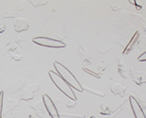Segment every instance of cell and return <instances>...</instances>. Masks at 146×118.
<instances>
[{
	"label": "cell",
	"mask_w": 146,
	"mask_h": 118,
	"mask_svg": "<svg viewBox=\"0 0 146 118\" xmlns=\"http://www.w3.org/2000/svg\"><path fill=\"white\" fill-rule=\"evenodd\" d=\"M143 30H144V31H146V26H144V27H143Z\"/></svg>",
	"instance_id": "26"
},
{
	"label": "cell",
	"mask_w": 146,
	"mask_h": 118,
	"mask_svg": "<svg viewBox=\"0 0 146 118\" xmlns=\"http://www.w3.org/2000/svg\"><path fill=\"white\" fill-rule=\"evenodd\" d=\"M29 28V21L25 19H17L14 24V29L16 32H22L26 31Z\"/></svg>",
	"instance_id": "7"
},
{
	"label": "cell",
	"mask_w": 146,
	"mask_h": 118,
	"mask_svg": "<svg viewBox=\"0 0 146 118\" xmlns=\"http://www.w3.org/2000/svg\"><path fill=\"white\" fill-rule=\"evenodd\" d=\"M67 106H68V107H75V106H76V101H74V100H73L72 102L68 103Z\"/></svg>",
	"instance_id": "22"
},
{
	"label": "cell",
	"mask_w": 146,
	"mask_h": 118,
	"mask_svg": "<svg viewBox=\"0 0 146 118\" xmlns=\"http://www.w3.org/2000/svg\"><path fill=\"white\" fill-rule=\"evenodd\" d=\"M33 42L39 45V46L47 47V48H53V49H61L65 48L66 44L63 41L58 39H54L51 38L47 37H36L33 39Z\"/></svg>",
	"instance_id": "3"
},
{
	"label": "cell",
	"mask_w": 146,
	"mask_h": 118,
	"mask_svg": "<svg viewBox=\"0 0 146 118\" xmlns=\"http://www.w3.org/2000/svg\"><path fill=\"white\" fill-rule=\"evenodd\" d=\"M82 89L87 91V92H89V93H93V94L98 95V96H100V97H104L105 96L104 93L100 92V91H97V90L92 89V88H90V87H88V86H84V87H82Z\"/></svg>",
	"instance_id": "14"
},
{
	"label": "cell",
	"mask_w": 146,
	"mask_h": 118,
	"mask_svg": "<svg viewBox=\"0 0 146 118\" xmlns=\"http://www.w3.org/2000/svg\"><path fill=\"white\" fill-rule=\"evenodd\" d=\"M54 67L56 69V72L61 77V78L66 81V83L70 86L72 89L77 90L78 92H83L82 86L79 83V81L77 80L76 77L71 73L70 71H68L67 68L62 65L61 63H59L58 61L54 62Z\"/></svg>",
	"instance_id": "1"
},
{
	"label": "cell",
	"mask_w": 146,
	"mask_h": 118,
	"mask_svg": "<svg viewBox=\"0 0 146 118\" xmlns=\"http://www.w3.org/2000/svg\"><path fill=\"white\" fill-rule=\"evenodd\" d=\"M15 17V16H14V13L13 12H9L7 15H6V16H4V19H14Z\"/></svg>",
	"instance_id": "21"
},
{
	"label": "cell",
	"mask_w": 146,
	"mask_h": 118,
	"mask_svg": "<svg viewBox=\"0 0 146 118\" xmlns=\"http://www.w3.org/2000/svg\"><path fill=\"white\" fill-rule=\"evenodd\" d=\"M141 107H143V109H144V110L146 111V103H141Z\"/></svg>",
	"instance_id": "25"
},
{
	"label": "cell",
	"mask_w": 146,
	"mask_h": 118,
	"mask_svg": "<svg viewBox=\"0 0 146 118\" xmlns=\"http://www.w3.org/2000/svg\"><path fill=\"white\" fill-rule=\"evenodd\" d=\"M32 108H34L35 113L38 115L39 117H42L45 113V106H44V103H42L41 102H38L36 103L35 105H31Z\"/></svg>",
	"instance_id": "12"
},
{
	"label": "cell",
	"mask_w": 146,
	"mask_h": 118,
	"mask_svg": "<svg viewBox=\"0 0 146 118\" xmlns=\"http://www.w3.org/2000/svg\"><path fill=\"white\" fill-rule=\"evenodd\" d=\"M100 108H102V111H100V113L104 115H111V111L110 110L109 106H107L105 103H102L100 104Z\"/></svg>",
	"instance_id": "15"
},
{
	"label": "cell",
	"mask_w": 146,
	"mask_h": 118,
	"mask_svg": "<svg viewBox=\"0 0 146 118\" xmlns=\"http://www.w3.org/2000/svg\"><path fill=\"white\" fill-rule=\"evenodd\" d=\"M131 78L137 85H143L146 83V72L139 70H132L131 71Z\"/></svg>",
	"instance_id": "6"
},
{
	"label": "cell",
	"mask_w": 146,
	"mask_h": 118,
	"mask_svg": "<svg viewBox=\"0 0 146 118\" xmlns=\"http://www.w3.org/2000/svg\"><path fill=\"white\" fill-rule=\"evenodd\" d=\"M5 29H6V26H5V25H1V26H0V33H2L3 31L5 30Z\"/></svg>",
	"instance_id": "24"
},
{
	"label": "cell",
	"mask_w": 146,
	"mask_h": 118,
	"mask_svg": "<svg viewBox=\"0 0 146 118\" xmlns=\"http://www.w3.org/2000/svg\"><path fill=\"white\" fill-rule=\"evenodd\" d=\"M129 102H130L131 107V111L133 113L135 118H146V115L144 113L143 107L141 106L139 102L137 101L133 96L129 97Z\"/></svg>",
	"instance_id": "5"
},
{
	"label": "cell",
	"mask_w": 146,
	"mask_h": 118,
	"mask_svg": "<svg viewBox=\"0 0 146 118\" xmlns=\"http://www.w3.org/2000/svg\"><path fill=\"white\" fill-rule=\"evenodd\" d=\"M32 6H34L35 7H42L48 4V0H29Z\"/></svg>",
	"instance_id": "13"
},
{
	"label": "cell",
	"mask_w": 146,
	"mask_h": 118,
	"mask_svg": "<svg viewBox=\"0 0 146 118\" xmlns=\"http://www.w3.org/2000/svg\"><path fill=\"white\" fill-rule=\"evenodd\" d=\"M48 75H49V78L51 79L52 83L55 84V86H56V87L60 91L61 93H63L67 97L76 101L77 98L75 96V93H74V92H73L72 88L57 73V72H55L53 71H49Z\"/></svg>",
	"instance_id": "2"
},
{
	"label": "cell",
	"mask_w": 146,
	"mask_h": 118,
	"mask_svg": "<svg viewBox=\"0 0 146 118\" xmlns=\"http://www.w3.org/2000/svg\"><path fill=\"white\" fill-rule=\"evenodd\" d=\"M139 37H140L139 31H136V32L134 33V35L132 36V38L131 39V40L129 41V43H128L125 46L124 51H123V54H128L129 52H131L132 49H133V48L135 47V45H137V43H138Z\"/></svg>",
	"instance_id": "9"
},
{
	"label": "cell",
	"mask_w": 146,
	"mask_h": 118,
	"mask_svg": "<svg viewBox=\"0 0 146 118\" xmlns=\"http://www.w3.org/2000/svg\"><path fill=\"white\" fill-rule=\"evenodd\" d=\"M3 95H4V92L0 93V118L2 116V109H3Z\"/></svg>",
	"instance_id": "17"
},
{
	"label": "cell",
	"mask_w": 146,
	"mask_h": 118,
	"mask_svg": "<svg viewBox=\"0 0 146 118\" xmlns=\"http://www.w3.org/2000/svg\"><path fill=\"white\" fill-rule=\"evenodd\" d=\"M111 9L113 11H120L121 9V7L120 6L115 5V4H112V5H111Z\"/></svg>",
	"instance_id": "19"
},
{
	"label": "cell",
	"mask_w": 146,
	"mask_h": 118,
	"mask_svg": "<svg viewBox=\"0 0 146 118\" xmlns=\"http://www.w3.org/2000/svg\"><path fill=\"white\" fill-rule=\"evenodd\" d=\"M129 1V3L130 4H132L133 6H135L136 7H137V9H141V6H139L138 4H137V2H136V0H128Z\"/></svg>",
	"instance_id": "20"
},
{
	"label": "cell",
	"mask_w": 146,
	"mask_h": 118,
	"mask_svg": "<svg viewBox=\"0 0 146 118\" xmlns=\"http://www.w3.org/2000/svg\"><path fill=\"white\" fill-rule=\"evenodd\" d=\"M90 118H95V117H94V116H90Z\"/></svg>",
	"instance_id": "27"
},
{
	"label": "cell",
	"mask_w": 146,
	"mask_h": 118,
	"mask_svg": "<svg viewBox=\"0 0 146 118\" xmlns=\"http://www.w3.org/2000/svg\"><path fill=\"white\" fill-rule=\"evenodd\" d=\"M126 90H127V87L121 83H114L111 86V93L115 95H120L121 97L124 96Z\"/></svg>",
	"instance_id": "10"
},
{
	"label": "cell",
	"mask_w": 146,
	"mask_h": 118,
	"mask_svg": "<svg viewBox=\"0 0 146 118\" xmlns=\"http://www.w3.org/2000/svg\"><path fill=\"white\" fill-rule=\"evenodd\" d=\"M138 61H146V51L141 53V55L138 57Z\"/></svg>",
	"instance_id": "18"
},
{
	"label": "cell",
	"mask_w": 146,
	"mask_h": 118,
	"mask_svg": "<svg viewBox=\"0 0 146 118\" xmlns=\"http://www.w3.org/2000/svg\"><path fill=\"white\" fill-rule=\"evenodd\" d=\"M141 103H146V93L141 97Z\"/></svg>",
	"instance_id": "23"
},
{
	"label": "cell",
	"mask_w": 146,
	"mask_h": 118,
	"mask_svg": "<svg viewBox=\"0 0 146 118\" xmlns=\"http://www.w3.org/2000/svg\"><path fill=\"white\" fill-rule=\"evenodd\" d=\"M36 89H31V86H29L27 88L23 90V92L20 94V99L24 100V101H29V100H31L34 97V93L36 92Z\"/></svg>",
	"instance_id": "11"
},
{
	"label": "cell",
	"mask_w": 146,
	"mask_h": 118,
	"mask_svg": "<svg viewBox=\"0 0 146 118\" xmlns=\"http://www.w3.org/2000/svg\"><path fill=\"white\" fill-rule=\"evenodd\" d=\"M43 103L46 110L48 111V115L51 116V118H60V115H59L56 105H55V103H53L51 98L47 94L43 95Z\"/></svg>",
	"instance_id": "4"
},
{
	"label": "cell",
	"mask_w": 146,
	"mask_h": 118,
	"mask_svg": "<svg viewBox=\"0 0 146 118\" xmlns=\"http://www.w3.org/2000/svg\"><path fill=\"white\" fill-rule=\"evenodd\" d=\"M118 72L122 78L127 79L131 73V71L128 69V67L121 58H118Z\"/></svg>",
	"instance_id": "8"
},
{
	"label": "cell",
	"mask_w": 146,
	"mask_h": 118,
	"mask_svg": "<svg viewBox=\"0 0 146 118\" xmlns=\"http://www.w3.org/2000/svg\"><path fill=\"white\" fill-rule=\"evenodd\" d=\"M82 70H83L84 71H86L87 73H89L90 75L95 77V78H98V79L100 78V74H97L96 72H94V71H90V70H89V69H87V68H83Z\"/></svg>",
	"instance_id": "16"
}]
</instances>
